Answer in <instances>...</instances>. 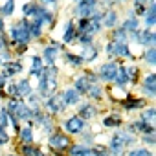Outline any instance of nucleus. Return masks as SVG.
I'll return each instance as SVG.
<instances>
[{
	"label": "nucleus",
	"mask_w": 156,
	"mask_h": 156,
	"mask_svg": "<svg viewBox=\"0 0 156 156\" xmlns=\"http://www.w3.org/2000/svg\"><path fill=\"white\" fill-rule=\"evenodd\" d=\"M59 75H61V68L59 66H44L42 73L37 77L39 83L35 88V94L41 99L50 98L51 94H55L59 90Z\"/></svg>",
	"instance_id": "1"
},
{
	"label": "nucleus",
	"mask_w": 156,
	"mask_h": 156,
	"mask_svg": "<svg viewBox=\"0 0 156 156\" xmlns=\"http://www.w3.org/2000/svg\"><path fill=\"white\" fill-rule=\"evenodd\" d=\"M28 24L30 20L28 19H17L13 22L8 24V30H6V35L11 42V48L13 46H20V44H31V37H30V31H28Z\"/></svg>",
	"instance_id": "2"
},
{
	"label": "nucleus",
	"mask_w": 156,
	"mask_h": 156,
	"mask_svg": "<svg viewBox=\"0 0 156 156\" xmlns=\"http://www.w3.org/2000/svg\"><path fill=\"white\" fill-rule=\"evenodd\" d=\"M103 51L108 61H136L129 42H116L107 39V42H103Z\"/></svg>",
	"instance_id": "3"
},
{
	"label": "nucleus",
	"mask_w": 156,
	"mask_h": 156,
	"mask_svg": "<svg viewBox=\"0 0 156 156\" xmlns=\"http://www.w3.org/2000/svg\"><path fill=\"white\" fill-rule=\"evenodd\" d=\"M64 44L57 39H50L48 42L42 44V50H41V57L44 61L46 66H57V61L61 59V53L64 51Z\"/></svg>",
	"instance_id": "4"
},
{
	"label": "nucleus",
	"mask_w": 156,
	"mask_h": 156,
	"mask_svg": "<svg viewBox=\"0 0 156 156\" xmlns=\"http://www.w3.org/2000/svg\"><path fill=\"white\" fill-rule=\"evenodd\" d=\"M6 110H8V114H13L20 123L24 121V123H28V121H31V118H33V110L26 105V101L24 99H6Z\"/></svg>",
	"instance_id": "5"
},
{
	"label": "nucleus",
	"mask_w": 156,
	"mask_h": 156,
	"mask_svg": "<svg viewBox=\"0 0 156 156\" xmlns=\"http://www.w3.org/2000/svg\"><path fill=\"white\" fill-rule=\"evenodd\" d=\"M46 145H48L50 152H64V154H66L68 147L72 145V138H70L68 134H64L61 129H55V130L48 136Z\"/></svg>",
	"instance_id": "6"
},
{
	"label": "nucleus",
	"mask_w": 156,
	"mask_h": 156,
	"mask_svg": "<svg viewBox=\"0 0 156 156\" xmlns=\"http://www.w3.org/2000/svg\"><path fill=\"white\" fill-rule=\"evenodd\" d=\"M85 129H88V121H85L83 118H79L77 114H72V116H68L66 119L61 121V130L64 134H68L70 138L79 136Z\"/></svg>",
	"instance_id": "7"
},
{
	"label": "nucleus",
	"mask_w": 156,
	"mask_h": 156,
	"mask_svg": "<svg viewBox=\"0 0 156 156\" xmlns=\"http://www.w3.org/2000/svg\"><path fill=\"white\" fill-rule=\"evenodd\" d=\"M99 11V2L98 0H81V2L73 4L72 8V19H90Z\"/></svg>",
	"instance_id": "8"
},
{
	"label": "nucleus",
	"mask_w": 156,
	"mask_h": 156,
	"mask_svg": "<svg viewBox=\"0 0 156 156\" xmlns=\"http://www.w3.org/2000/svg\"><path fill=\"white\" fill-rule=\"evenodd\" d=\"M119 64H121V61H105V62H101V64L94 70L96 75H98V79H99V83L110 85V83L114 81L116 73H118Z\"/></svg>",
	"instance_id": "9"
},
{
	"label": "nucleus",
	"mask_w": 156,
	"mask_h": 156,
	"mask_svg": "<svg viewBox=\"0 0 156 156\" xmlns=\"http://www.w3.org/2000/svg\"><path fill=\"white\" fill-rule=\"evenodd\" d=\"M31 20L37 22V24H41L46 31H50V30H53L55 24H57V13H55L51 8H46V6H41V4H39L37 13H35V17H33Z\"/></svg>",
	"instance_id": "10"
},
{
	"label": "nucleus",
	"mask_w": 156,
	"mask_h": 156,
	"mask_svg": "<svg viewBox=\"0 0 156 156\" xmlns=\"http://www.w3.org/2000/svg\"><path fill=\"white\" fill-rule=\"evenodd\" d=\"M42 108H44L48 114H51L53 118H55V116H62V114L66 112V105H64V101H62L61 92L57 90V92L51 94L50 98L42 99Z\"/></svg>",
	"instance_id": "11"
},
{
	"label": "nucleus",
	"mask_w": 156,
	"mask_h": 156,
	"mask_svg": "<svg viewBox=\"0 0 156 156\" xmlns=\"http://www.w3.org/2000/svg\"><path fill=\"white\" fill-rule=\"evenodd\" d=\"M116 103L121 107L123 112H136V110H141L149 105V101L145 98H138V96H132V94H125L123 99H116Z\"/></svg>",
	"instance_id": "12"
},
{
	"label": "nucleus",
	"mask_w": 156,
	"mask_h": 156,
	"mask_svg": "<svg viewBox=\"0 0 156 156\" xmlns=\"http://www.w3.org/2000/svg\"><path fill=\"white\" fill-rule=\"evenodd\" d=\"M138 87H140V90H141L145 99H154L156 98V73H154V70H151V72L141 75Z\"/></svg>",
	"instance_id": "13"
},
{
	"label": "nucleus",
	"mask_w": 156,
	"mask_h": 156,
	"mask_svg": "<svg viewBox=\"0 0 156 156\" xmlns=\"http://www.w3.org/2000/svg\"><path fill=\"white\" fill-rule=\"evenodd\" d=\"M77 116L83 118L85 121H92L99 116V105L98 103H92V101H81L77 105Z\"/></svg>",
	"instance_id": "14"
},
{
	"label": "nucleus",
	"mask_w": 156,
	"mask_h": 156,
	"mask_svg": "<svg viewBox=\"0 0 156 156\" xmlns=\"http://www.w3.org/2000/svg\"><path fill=\"white\" fill-rule=\"evenodd\" d=\"M101 55V46L98 42L88 44V46H79V57L83 59L85 64H94Z\"/></svg>",
	"instance_id": "15"
},
{
	"label": "nucleus",
	"mask_w": 156,
	"mask_h": 156,
	"mask_svg": "<svg viewBox=\"0 0 156 156\" xmlns=\"http://www.w3.org/2000/svg\"><path fill=\"white\" fill-rule=\"evenodd\" d=\"M0 72H2L8 79H13V77H17V75H20L22 72H24V62H22V59H11V61H8V62H4V64H0Z\"/></svg>",
	"instance_id": "16"
},
{
	"label": "nucleus",
	"mask_w": 156,
	"mask_h": 156,
	"mask_svg": "<svg viewBox=\"0 0 156 156\" xmlns=\"http://www.w3.org/2000/svg\"><path fill=\"white\" fill-rule=\"evenodd\" d=\"M75 39H77V31H75V20L70 17L64 20L62 24V33H61V42L64 46H72L75 44Z\"/></svg>",
	"instance_id": "17"
},
{
	"label": "nucleus",
	"mask_w": 156,
	"mask_h": 156,
	"mask_svg": "<svg viewBox=\"0 0 156 156\" xmlns=\"http://www.w3.org/2000/svg\"><path fill=\"white\" fill-rule=\"evenodd\" d=\"M107 96H108V94H107L105 85H103V83H94V85L88 87L85 98H88V101H92V103H101V101L107 99Z\"/></svg>",
	"instance_id": "18"
},
{
	"label": "nucleus",
	"mask_w": 156,
	"mask_h": 156,
	"mask_svg": "<svg viewBox=\"0 0 156 156\" xmlns=\"http://www.w3.org/2000/svg\"><path fill=\"white\" fill-rule=\"evenodd\" d=\"M125 130H129L130 134H134V136H141V134H151V132H154V125H151V123H147V121H141V119H134V121H130L127 127H123Z\"/></svg>",
	"instance_id": "19"
},
{
	"label": "nucleus",
	"mask_w": 156,
	"mask_h": 156,
	"mask_svg": "<svg viewBox=\"0 0 156 156\" xmlns=\"http://www.w3.org/2000/svg\"><path fill=\"white\" fill-rule=\"evenodd\" d=\"M103 11V17H101V24H103V30L110 31L114 30L116 26H119V11L118 9H101Z\"/></svg>",
	"instance_id": "20"
},
{
	"label": "nucleus",
	"mask_w": 156,
	"mask_h": 156,
	"mask_svg": "<svg viewBox=\"0 0 156 156\" xmlns=\"http://www.w3.org/2000/svg\"><path fill=\"white\" fill-rule=\"evenodd\" d=\"M154 42H156V33H154V30L140 28V31H138V39H136V44L141 46V48L145 50V48H152Z\"/></svg>",
	"instance_id": "21"
},
{
	"label": "nucleus",
	"mask_w": 156,
	"mask_h": 156,
	"mask_svg": "<svg viewBox=\"0 0 156 156\" xmlns=\"http://www.w3.org/2000/svg\"><path fill=\"white\" fill-rule=\"evenodd\" d=\"M140 20H141V28L154 30V26H156V0H149L147 11Z\"/></svg>",
	"instance_id": "22"
},
{
	"label": "nucleus",
	"mask_w": 156,
	"mask_h": 156,
	"mask_svg": "<svg viewBox=\"0 0 156 156\" xmlns=\"http://www.w3.org/2000/svg\"><path fill=\"white\" fill-rule=\"evenodd\" d=\"M61 96H62V101H64V105H66V108H70V107H77L81 103V94L77 92L73 87H68V88H64L62 92H61Z\"/></svg>",
	"instance_id": "23"
},
{
	"label": "nucleus",
	"mask_w": 156,
	"mask_h": 156,
	"mask_svg": "<svg viewBox=\"0 0 156 156\" xmlns=\"http://www.w3.org/2000/svg\"><path fill=\"white\" fill-rule=\"evenodd\" d=\"M44 61L39 53H31L30 55V68H28V77H39L44 70Z\"/></svg>",
	"instance_id": "24"
},
{
	"label": "nucleus",
	"mask_w": 156,
	"mask_h": 156,
	"mask_svg": "<svg viewBox=\"0 0 156 156\" xmlns=\"http://www.w3.org/2000/svg\"><path fill=\"white\" fill-rule=\"evenodd\" d=\"M101 125H103L105 129H112V130H114V129H121V125H123V116H121L119 112L112 110V112H108V114L103 116Z\"/></svg>",
	"instance_id": "25"
},
{
	"label": "nucleus",
	"mask_w": 156,
	"mask_h": 156,
	"mask_svg": "<svg viewBox=\"0 0 156 156\" xmlns=\"http://www.w3.org/2000/svg\"><path fill=\"white\" fill-rule=\"evenodd\" d=\"M114 88H118L119 92H125L127 94V87H129V77H127V72H125V64L121 62L119 68H118V73L114 77V81L110 83Z\"/></svg>",
	"instance_id": "26"
},
{
	"label": "nucleus",
	"mask_w": 156,
	"mask_h": 156,
	"mask_svg": "<svg viewBox=\"0 0 156 156\" xmlns=\"http://www.w3.org/2000/svg\"><path fill=\"white\" fill-rule=\"evenodd\" d=\"M20 145H30V143H35V129H33V123L28 121L24 127H20V132L17 134Z\"/></svg>",
	"instance_id": "27"
},
{
	"label": "nucleus",
	"mask_w": 156,
	"mask_h": 156,
	"mask_svg": "<svg viewBox=\"0 0 156 156\" xmlns=\"http://www.w3.org/2000/svg\"><path fill=\"white\" fill-rule=\"evenodd\" d=\"M112 136H114V138H118V140L123 143V147H125V149H130V147H134V145L138 143L136 136H134V134H130V132H129V130H125V129H114Z\"/></svg>",
	"instance_id": "28"
},
{
	"label": "nucleus",
	"mask_w": 156,
	"mask_h": 156,
	"mask_svg": "<svg viewBox=\"0 0 156 156\" xmlns=\"http://www.w3.org/2000/svg\"><path fill=\"white\" fill-rule=\"evenodd\" d=\"M61 57H62V61H64L70 68H73V70H81V68L85 66V62H83V59L79 57V53H73V51L64 50V51L61 53Z\"/></svg>",
	"instance_id": "29"
},
{
	"label": "nucleus",
	"mask_w": 156,
	"mask_h": 156,
	"mask_svg": "<svg viewBox=\"0 0 156 156\" xmlns=\"http://www.w3.org/2000/svg\"><path fill=\"white\" fill-rule=\"evenodd\" d=\"M15 85H17V99H26L33 92L31 83H30V77H22V79L15 81Z\"/></svg>",
	"instance_id": "30"
},
{
	"label": "nucleus",
	"mask_w": 156,
	"mask_h": 156,
	"mask_svg": "<svg viewBox=\"0 0 156 156\" xmlns=\"http://www.w3.org/2000/svg\"><path fill=\"white\" fill-rule=\"evenodd\" d=\"M107 152L108 154H112V156H125V152H127V149L123 147V143L118 140V138H114V136H110V140H108V143H107Z\"/></svg>",
	"instance_id": "31"
},
{
	"label": "nucleus",
	"mask_w": 156,
	"mask_h": 156,
	"mask_svg": "<svg viewBox=\"0 0 156 156\" xmlns=\"http://www.w3.org/2000/svg\"><path fill=\"white\" fill-rule=\"evenodd\" d=\"M125 72H127V77H129V85L138 87V83L141 79V68L138 64H125Z\"/></svg>",
	"instance_id": "32"
},
{
	"label": "nucleus",
	"mask_w": 156,
	"mask_h": 156,
	"mask_svg": "<svg viewBox=\"0 0 156 156\" xmlns=\"http://www.w3.org/2000/svg\"><path fill=\"white\" fill-rule=\"evenodd\" d=\"M28 31H30L31 42H41V41L44 39V35H46V30H44L41 24L33 22V20H30V24H28Z\"/></svg>",
	"instance_id": "33"
},
{
	"label": "nucleus",
	"mask_w": 156,
	"mask_h": 156,
	"mask_svg": "<svg viewBox=\"0 0 156 156\" xmlns=\"http://www.w3.org/2000/svg\"><path fill=\"white\" fill-rule=\"evenodd\" d=\"M37 8H39V2H37V0H28V2H24V4L20 6V17L31 20V19L35 17V13H37Z\"/></svg>",
	"instance_id": "34"
},
{
	"label": "nucleus",
	"mask_w": 156,
	"mask_h": 156,
	"mask_svg": "<svg viewBox=\"0 0 156 156\" xmlns=\"http://www.w3.org/2000/svg\"><path fill=\"white\" fill-rule=\"evenodd\" d=\"M72 87L79 92L81 96H87V90H88V87H90V83H88V79H87V75L81 72L79 75H75L73 77V81H72Z\"/></svg>",
	"instance_id": "35"
},
{
	"label": "nucleus",
	"mask_w": 156,
	"mask_h": 156,
	"mask_svg": "<svg viewBox=\"0 0 156 156\" xmlns=\"http://www.w3.org/2000/svg\"><path fill=\"white\" fill-rule=\"evenodd\" d=\"M119 26L127 31V35L129 33H132V31H138L140 28H141V20L138 19V17H125L121 22H119Z\"/></svg>",
	"instance_id": "36"
},
{
	"label": "nucleus",
	"mask_w": 156,
	"mask_h": 156,
	"mask_svg": "<svg viewBox=\"0 0 156 156\" xmlns=\"http://www.w3.org/2000/svg\"><path fill=\"white\" fill-rule=\"evenodd\" d=\"M17 11V0H4L0 4V17L2 19H11Z\"/></svg>",
	"instance_id": "37"
},
{
	"label": "nucleus",
	"mask_w": 156,
	"mask_h": 156,
	"mask_svg": "<svg viewBox=\"0 0 156 156\" xmlns=\"http://www.w3.org/2000/svg\"><path fill=\"white\" fill-rule=\"evenodd\" d=\"M88 151H90V145H85V143H79V141H75V143L72 141V145L66 151V156H85Z\"/></svg>",
	"instance_id": "38"
},
{
	"label": "nucleus",
	"mask_w": 156,
	"mask_h": 156,
	"mask_svg": "<svg viewBox=\"0 0 156 156\" xmlns=\"http://www.w3.org/2000/svg\"><path fill=\"white\" fill-rule=\"evenodd\" d=\"M20 156H48L39 145L30 143V145H20Z\"/></svg>",
	"instance_id": "39"
},
{
	"label": "nucleus",
	"mask_w": 156,
	"mask_h": 156,
	"mask_svg": "<svg viewBox=\"0 0 156 156\" xmlns=\"http://www.w3.org/2000/svg\"><path fill=\"white\" fill-rule=\"evenodd\" d=\"M107 39H110V41H116V42H129V39H127V31H125L121 26H116L114 30H110Z\"/></svg>",
	"instance_id": "40"
},
{
	"label": "nucleus",
	"mask_w": 156,
	"mask_h": 156,
	"mask_svg": "<svg viewBox=\"0 0 156 156\" xmlns=\"http://www.w3.org/2000/svg\"><path fill=\"white\" fill-rule=\"evenodd\" d=\"M154 118H156V108H154V105H147L145 108H141V112H140V118L138 119H141V121H147V123H151V125H154Z\"/></svg>",
	"instance_id": "41"
},
{
	"label": "nucleus",
	"mask_w": 156,
	"mask_h": 156,
	"mask_svg": "<svg viewBox=\"0 0 156 156\" xmlns=\"http://www.w3.org/2000/svg\"><path fill=\"white\" fill-rule=\"evenodd\" d=\"M141 59H143V62L149 68H154L156 66V50H154V46L152 48H145L143 53H141Z\"/></svg>",
	"instance_id": "42"
},
{
	"label": "nucleus",
	"mask_w": 156,
	"mask_h": 156,
	"mask_svg": "<svg viewBox=\"0 0 156 156\" xmlns=\"http://www.w3.org/2000/svg\"><path fill=\"white\" fill-rule=\"evenodd\" d=\"M125 156H154V152L151 149H147V147H136L134 145V147L127 149Z\"/></svg>",
	"instance_id": "43"
},
{
	"label": "nucleus",
	"mask_w": 156,
	"mask_h": 156,
	"mask_svg": "<svg viewBox=\"0 0 156 156\" xmlns=\"http://www.w3.org/2000/svg\"><path fill=\"white\" fill-rule=\"evenodd\" d=\"M24 101H26V105H28L31 110H35V108H41V107H42V99L35 94V90H33V92H31V94L24 99Z\"/></svg>",
	"instance_id": "44"
},
{
	"label": "nucleus",
	"mask_w": 156,
	"mask_h": 156,
	"mask_svg": "<svg viewBox=\"0 0 156 156\" xmlns=\"http://www.w3.org/2000/svg\"><path fill=\"white\" fill-rule=\"evenodd\" d=\"M77 138L81 140L79 143H85V145H90V147L94 145V140H96V136H94V132L90 130V127H88V129H85L79 136H77Z\"/></svg>",
	"instance_id": "45"
},
{
	"label": "nucleus",
	"mask_w": 156,
	"mask_h": 156,
	"mask_svg": "<svg viewBox=\"0 0 156 156\" xmlns=\"http://www.w3.org/2000/svg\"><path fill=\"white\" fill-rule=\"evenodd\" d=\"M94 42H96V37H92V35H77V39H75V44H79V46H88Z\"/></svg>",
	"instance_id": "46"
},
{
	"label": "nucleus",
	"mask_w": 156,
	"mask_h": 156,
	"mask_svg": "<svg viewBox=\"0 0 156 156\" xmlns=\"http://www.w3.org/2000/svg\"><path fill=\"white\" fill-rule=\"evenodd\" d=\"M0 127H4V129L9 127V114L4 105H0Z\"/></svg>",
	"instance_id": "47"
},
{
	"label": "nucleus",
	"mask_w": 156,
	"mask_h": 156,
	"mask_svg": "<svg viewBox=\"0 0 156 156\" xmlns=\"http://www.w3.org/2000/svg\"><path fill=\"white\" fill-rule=\"evenodd\" d=\"M9 143H11V136L8 132V129L0 127V147H8Z\"/></svg>",
	"instance_id": "48"
},
{
	"label": "nucleus",
	"mask_w": 156,
	"mask_h": 156,
	"mask_svg": "<svg viewBox=\"0 0 156 156\" xmlns=\"http://www.w3.org/2000/svg\"><path fill=\"white\" fill-rule=\"evenodd\" d=\"M140 138H141V143L147 145V147H154V145H156V134H154V132H151V134H141Z\"/></svg>",
	"instance_id": "49"
},
{
	"label": "nucleus",
	"mask_w": 156,
	"mask_h": 156,
	"mask_svg": "<svg viewBox=\"0 0 156 156\" xmlns=\"http://www.w3.org/2000/svg\"><path fill=\"white\" fill-rule=\"evenodd\" d=\"M8 48H11V42H9V39H8V35L2 33V35H0V51H2V50H8Z\"/></svg>",
	"instance_id": "50"
},
{
	"label": "nucleus",
	"mask_w": 156,
	"mask_h": 156,
	"mask_svg": "<svg viewBox=\"0 0 156 156\" xmlns=\"http://www.w3.org/2000/svg\"><path fill=\"white\" fill-rule=\"evenodd\" d=\"M37 2L41 6H46V8H51V6H57L59 4V0H37Z\"/></svg>",
	"instance_id": "51"
},
{
	"label": "nucleus",
	"mask_w": 156,
	"mask_h": 156,
	"mask_svg": "<svg viewBox=\"0 0 156 156\" xmlns=\"http://www.w3.org/2000/svg\"><path fill=\"white\" fill-rule=\"evenodd\" d=\"M8 81H9V79H8V77H6V75H4L2 72H0V90H4V88H6Z\"/></svg>",
	"instance_id": "52"
},
{
	"label": "nucleus",
	"mask_w": 156,
	"mask_h": 156,
	"mask_svg": "<svg viewBox=\"0 0 156 156\" xmlns=\"http://www.w3.org/2000/svg\"><path fill=\"white\" fill-rule=\"evenodd\" d=\"M101 156H112V154H108V152H103V154H101Z\"/></svg>",
	"instance_id": "53"
},
{
	"label": "nucleus",
	"mask_w": 156,
	"mask_h": 156,
	"mask_svg": "<svg viewBox=\"0 0 156 156\" xmlns=\"http://www.w3.org/2000/svg\"><path fill=\"white\" fill-rule=\"evenodd\" d=\"M72 2H73V4H77V2H81V0H72Z\"/></svg>",
	"instance_id": "54"
},
{
	"label": "nucleus",
	"mask_w": 156,
	"mask_h": 156,
	"mask_svg": "<svg viewBox=\"0 0 156 156\" xmlns=\"http://www.w3.org/2000/svg\"><path fill=\"white\" fill-rule=\"evenodd\" d=\"M8 156H17V154H13V152H11V154H8Z\"/></svg>",
	"instance_id": "55"
},
{
	"label": "nucleus",
	"mask_w": 156,
	"mask_h": 156,
	"mask_svg": "<svg viewBox=\"0 0 156 156\" xmlns=\"http://www.w3.org/2000/svg\"><path fill=\"white\" fill-rule=\"evenodd\" d=\"M2 33H4V31H0V35H2Z\"/></svg>",
	"instance_id": "56"
}]
</instances>
